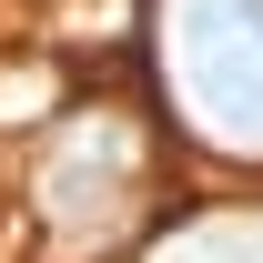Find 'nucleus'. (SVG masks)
<instances>
[{
	"label": "nucleus",
	"mask_w": 263,
	"mask_h": 263,
	"mask_svg": "<svg viewBox=\"0 0 263 263\" xmlns=\"http://www.w3.org/2000/svg\"><path fill=\"white\" fill-rule=\"evenodd\" d=\"M162 81L182 132H202L213 152H263V0H172Z\"/></svg>",
	"instance_id": "f257e3e1"
},
{
	"label": "nucleus",
	"mask_w": 263,
	"mask_h": 263,
	"mask_svg": "<svg viewBox=\"0 0 263 263\" xmlns=\"http://www.w3.org/2000/svg\"><path fill=\"white\" fill-rule=\"evenodd\" d=\"M152 202V132L132 111H61V142L41 162V213L71 253H111Z\"/></svg>",
	"instance_id": "f03ea898"
},
{
	"label": "nucleus",
	"mask_w": 263,
	"mask_h": 263,
	"mask_svg": "<svg viewBox=\"0 0 263 263\" xmlns=\"http://www.w3.org/2000/svg\"><path fill=\"white\" fill-rule=\"evenodd\" d=\"M51 101H61V71H51V61L0 71V132H31V111H51Z\"/></svg>",
	"instance_id": "7ed1b4c3"
}]
</instances>
